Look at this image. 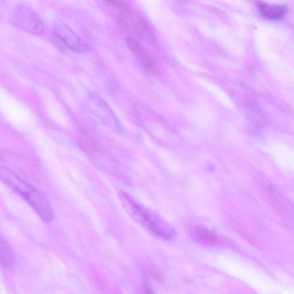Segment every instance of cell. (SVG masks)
Masks as SVG:
<instances>
[{"mask_svg":"<svg viewBox=\"0 0 294 294\" xmlns=\"http://www.w3.org/2000/svg\"><path fill=\"white\" fill-rule=\"evenodd\" d=\"M118 196L129 214L152 234L164 240L173 238L175 232L168 223L142 207L126 193L120 192Z\"/></svg>","mask_w":294,"mask_h":294,"instance_id":"1","label":"cell"},{"mask_svg":"<svg viewBox=\"0 0 294 294\" xmlns=\"http://www.w3.org/2000/svg\"><path fill=\"white\" fill-rule=\"evenodd\" d=\"M2 179L8 187L25 199L43 221L47 223L53 221V208L48 199L44 194L17 177L14 176V181L8 178Z\"/></svg>","mask_w":294,"mask_h":294,"instance_id":"2","label":"cell"},{"mask_svg":"<svg viewBox=\"0 0 294 294\" xmlns=\"http://www.w3.org/2000/svg\"><path fill=\"white\" fill-rule=\"evenodd\" d=\"M11 22L24 31L33 35H40L44 31V25L37 14L29 7L20 5L14 9Z\"/></svg>","mask_w":294,"mask_h":294,"instance_id":"3","label":"cell"},{"mask_svg":"<svg viewBox=\"0 0 294 294\" xmlns=\"http://www.w3.org/2000/svg\"><path fill=\"white\" fill-rule=\"evenodd\" d=\"M54 30L59 40L70 50L78 53H83L88 50L87 45L64 22L56 20Z\"/></svg>","mask_w":294,"mask_h":294,"instance_id":"4","label":"cell"},{"mask_svg":"<svg viewBox=\"0 0 294 294\" xmlns=\"http://www.w3.org/2000/svg\"><path fill=\"white\" fill-rule=\"evenodd\" d=\"M258 10L265 18L270 20H278L286 15L288 9L284 6H272L264 2H258Z\"/></svg>","mask_w":294,"mask_h":294,"instance_id":"5","label":"cell"},{"mask_svg":"<svg viewBox=\"0 0 294 294\" xmlns=\"http://www.w3.org/2000/svg\"><path fill=\"white\" fill-rule=\"evenodd\" d=\"M128 46L130 47L132 52L138 56V58L143 62L146 67L150 70H154L155 68V63L152 58L148 51H147L136 40L129 37L127 39Z\"/></svg>","mask_w":294,"mask_h":294,"instance_id":"6","label":"cell"},{"mask_svg":"<svg viewBox=\"0 0 294 294\" xmlns=\"http://www.w3.org/2000/svg\"><path fill=\"white\" fill-rule=\"evenodd\" d=\"M192 235L197 243L203 245L213 246L217 243V236L212 231L201 226L194 227Z\"/></svg>","mask_w":294,"mask_h":294,"instance_id":"7","label":"cell"},{"mask_svg":"<svg viewBox=\"0 0 294 294\" xmlns=\"http://www.w3.org/2000/svg\"><path fill=\"white\" fill-rule=\"evenodd\" d=\"M1 262L4 267L11 268L15 265V258L9 246L3 240L1 241Z\"/></svg>","mask_w":294,"mask_h":294,"instance_id":"8","label":"cell"},{"mask_svg":"<svg viewBox=\"0 0 294 294\" xmlns=\"http://www.w3.org/2000/svg\"><path fill=\"white\" fill-rule=\"evenodd\" d=\"M138 33L141 37L146 40H154V36L153 32L146 24L143 21H139L138 23Z\"/></svg>","mask_w":294,"mask_h":294,"instance_id":"9","label":"cell"},{"mask_svg":"<svg viewBox=\"0 0 294 294\" xmlns=\"http://www.w3.org/2000/svg\"><path fill=\"white\" fill-rule=\"evenodd\" d=\"M142 294H155L153 289L149 287H145L144 288L143 293Z\"/></svg>","mask_w":294,"mask_h":294,"instance_id":"10","label":"cell"}]
</instances>
